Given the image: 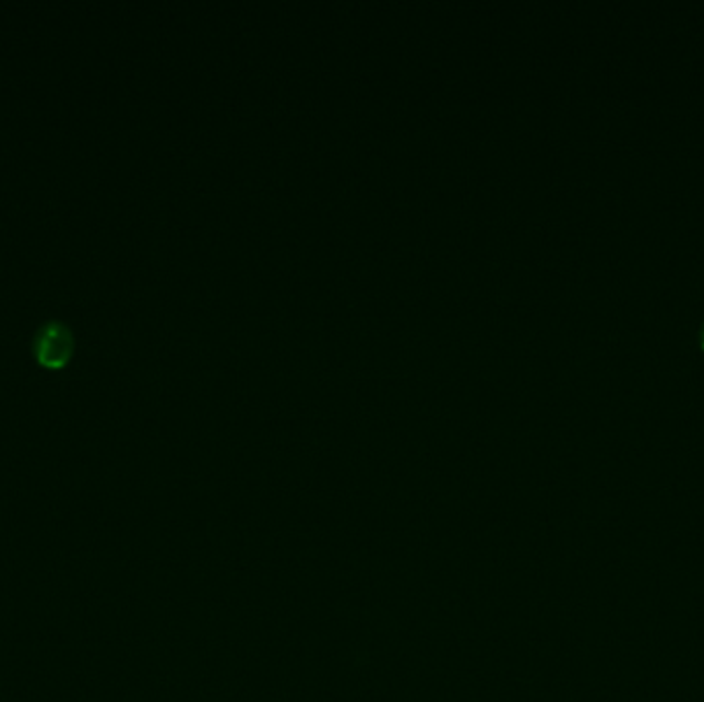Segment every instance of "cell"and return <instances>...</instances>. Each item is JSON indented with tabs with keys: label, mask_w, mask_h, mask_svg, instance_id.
I'll use <instances>...</instances> for the list:
<instances>
[{
	"label": "cell",
	"mask_w": 704,
	"mask_h": 702,
	"mask_svg": "<svg viewBox=\"0 0 704 702\" xmlns=\"http://www.w3.org/2000/svg\"><path fill=\"white\" fill-rule=\"evenodd\" d=\"M701 344H703V348H704V322H703V325H701Z\"/></svg>",
	"instance_id": "2"
},
{
	"label": "cell",
	"mask_w": 704,
	"mask_h": 702,
	"mask_svg": "<svg viewBox=\"0 0 704 702\" xmlns=\"http://www.w3.org/2000/svg\"><path fill=\"white\" fill-rule=\"evenodd\" d=\"M74 346L73 328L60 320L39 325L32 341L34 357L46 369H64L73 359Z\"/></svg>",
	"instance_id": "1"
}]
</instances>
